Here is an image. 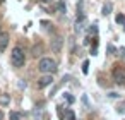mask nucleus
<instances>
[{
    "mask_svg": "<svg viewBox=\"0 0 125 120\" xmlns=\"http://www.w3.org/2000/svg\"><path fill=\"white\" fill-rule=\"evenodd\" d=\"M10 64L16 69L24 67V64H26V52H24V48L21 45H16L12 48V52H10Z\"/></svg>",
    "mask_w": 125,
    "mask_h": 120,
    "instance_id": "1",
    "label": "nucleus"
},
{
    "mask_svg": "<svg viewBox=\"0 0 125 120\" xmlns=\"http://www.w3.org/2000/svg\"><path fill=\"white\" fill-rule=\"evenodd\" d=\"M38 70H40L41 74H55V72L58 70V64H57V60L52 58V57H43V58H40V62H38Z\"/></svg>",
    "mask_w": 125,
    "mask_h": 120,
    "instance_id": "2",
    "label": "nucleus"
},
{
    "mask_svg": "<svg viewBox=\"0 0 125 120\" xmlns=\"http://www.w3.org/2000/svg\"><path fill=\"white\" fill-rule=\"evenodd\" d=\"M111 76H113V81L118 86H123L125 84V69L123 67H115L113 72H111Z\"/></svg>",
    "mask_w": 125,
    "mask_h": 120,
    "instance_id": "3",
    "label": "nucleus"
},
{
    "mask_svg": "<svg viewBox=\"0 0 125 120\" xmlns=\"http://www.w3.org/2000/svg\"><path fill=\"white\" fill-rule=\"evenodd\" d=\"M52 84H53V74H43V76L38 79V82H36L38 89L48 87V86H52Z\"/></svg>",
    "mask_w": 125,
    "mask_h": 120,
    "instance_id": "4",
    "label": "nucleus"
},
{
    "mask_svg": "<svg viewBox=\"0 0 125 120\" xmlns=\"http://www.w3.org/2000/svg\"><path fill=\"white\" fill-rule=\"evenodd\" d=\"M7 45H9V33L2 31V33H0V53L7 48Z\"/></svg>",
    "mask_w": 125,
    "mask_h": 120,
    "instance_id": "5",
    "label": "nucleus"
},
{
    "mask_svg": "<svg viewBox=\"0 0 125 120\" xmlns=\"http://www.w3.org/2000/svg\"><path fill=\"white\" fill-rule=\"evenodd\" d=\"M60 50H62V38H53L52 40V52L53 53H60Z\"/></svg>",
    "mask_w": 125,
    "mask_h": 120,
    "instance_id": "6",
    "label": "nucleus"
},
{
    "mask_svg": "<svg viewBox=\"0 0 125 120\" xmlns=\"http://www.w3.org/2000/svg\"><path fill=\"white\" fill-rule=\"evenodd\" d=\"M84 24H86V17H84V16L77 17V21H75V31H77V33L82 31V29H84Z\"/></svg>",
    "mask_w": 125,
    "mask_h": 120,
    "instance_id": "7",
    "label": "nucleus"
},
{
    "mask_svg": "<svg viewBox=\"0 0 125 120\" xmlns=\"http://www.w3.org/2000/svg\"><path fill=\"white\" fill-rule=\"evenodd\" d=\"M111 9H113V4H111V2H106V4L103 5V11H101V14H103V16H108V14L111 12Z\"/></svg>",
    "mask_w": 125,
    "mask_h": 120,
    "instance_id": "8",
    "label": "nucleus"
},
{
    "mask_svg": "<svg viewBox=\"0 0 125 120\" xmlns=\"http://www.w3.org/2000/svg\"><path fill=\"white\" fill-rule=\"evenodd\" d=\"M33 117H34V120H41L43 118V110L41 108H34L33 110Z\"/></svg>",
    "mask_w": 125,
    "mask_h": 120,
    "instance_id": "9",
    "label": "nucleus"
},
{
    "mask_svg": "<svg viewBox=\"0 0 125 120\" xmlns=\"http://www.w3.org/2000/svg\"><path fill=\"white\" fill-rule=\"evenodd\" d=\"M9 118H10V120H21L22 115H21L19 111H10V113H9Z\"/></svg>",
    "mask_w": 125,
    "mask_h": 120,
    "instance_id": "10",
    "label": "nucleus"
},
{
    "mask_svg": "<svg viewBox=\"0 0 125 120\" xmlns=\"http://www.w3.org/2000/svg\"><path fill=\"white\" fill-rule=\"evenodd\" d=\"M116 113H120V115H123V113H125V99L118 103V106H116Z\"/></svg>",
    "mask_w": 125,
    "mask_h": 120,
    "instance_id": "11",
    "label": "nucleus"
},
{
    "mask_svg": "<svg viewBox=\"0 0 125 120\" xmlns=\"http://www.w3.org/2000/svg\"><path fill=\"white\" fill-rule=\"evenodd\" d=\"M9 101H10V96H9V94L0 96V105H9Z\"/></svg>",
    "mask_w": 125,
    "mask_h": 120,
    "instance_id": "12",
    "label": "nucleus"
},
{
    "mask_svg": "<svg viewBox=\"0 0 125 120\" xmlns=\"http://www.w3.org/2000/svg\"><path fill=\"white\" fill-rule=\"evenodd\" d=\"M65 115H67V120H75V113H74V110H70V108H69Z\"/></svg>",
    "mask_w": 125,
    "mask_h": 120,
    "instance_id": "13",
    "label": "nucleus"
},
{
    "mask_svg": "<svg viewBox=\"0 0 125 120\" xmlns=\"http://www.w3.org/2000/svg\"><path fill=\"white\" fill-rule=\"evenodd\" d=\"M87 70H89V62H87V60H84V62H82V72H84V74H87Z\"/></svg>",
    "mask_w": 125,
    "mask_h": 120,
    "instance_id": "14",
    "label": "nucleus"
},
{
    "mask_svg": "<svg viewBox=\"0 0 125 120\" xmlns=\"http://www.w3.org/2000/svg\"><path fill=\"white\" fill-rule=\"evenodd\" d=\"M116 22H118V24H125V16H123V14H118V16H116Z\"/></svg>",
    "mask_w": 125,
    "mask_h": 120,
    "instance_id": "15",
    "label": "nucleus"
},
{
    "mask_svg": "<svg viewBox=\"0 0 125 120\" xmlns=\"http://www.w3.org/2000/svg\"><path fill=\"white\" fill-rule=\"evenodd\" d=\"M63 96H65V99H67V101H69V103H74V98H72V96H70V93H65V94H63Z\"/></svg>",
    "mask_w": 125,
    "mask_h": 120,
    "instance_id": "16",
    "label": "nucleus"
},
{
    "mask_svg": "<svg viewBox=\"0 0 125 120\" xmlns=\"http://www.w3.org/2000/svg\"><path fill=\"white\" fill-rule=\"evenodd\" d=\"M115 52H116V48H115L113 45H108V53L111 55V53H115Z\"/></svg>",
    "mask_w": 125,
    "mask_h": 120,
    "instance_id": "17",
    "label": "nucleus"
},
{
    "mask_svg": "<svg viewBox=\"0 0 125 120\" xmlns=\"http://www.w3.org/2000/svg\"><path fill=\"white\" fill-rule=\"evenodd\" d=\"M58 11H60V12H63V11H65V5H63V2H58Z\"/></svg>",
    "mask_w": 125,
    "mask_h": 120,
    "instance_id": "18",
    "label": "nucleus"
},
{
    "mask_svg": "<svg viewBox=\"0 0 125 120\" xmlns=\"http://www.w3.org/2000/svg\"><path fill=\"white\" fill-rule=\"evenodd\" d=\"M89 31H91V33H94V34H96V33H98V28H96V24H93V28H91V29H89Z\"/></svg>",
    "mask_w": 125,
    "mask_h": 120,
    "instance_id": "19",
    "label": "nucleus"
},
{
    "mask_svg": "<svg viewBox=\"0 0 125 120\" xmlns=\"http://www.w3.org/2000/svg\"><path fill=\"white\" fill-rule=\"evenodd\" d=\"M108 98H111V99H113V98H118V93H110Z\"/></svg>",
    "mask_w": 125,
    "mask_h": 120,
    "instance_id": "20",
    "label": "nucleus"
},
{
    "mask_svg": "<svg viewBox=\"0 0 125 120\" xmlns=\"http://www.w3.org/2000/svg\"><path fill=\"white\" fill-rule=\"evenodd\" d=\"M120 55H122V57H125V48H120Z\"/></svg>",
    "mask_w": 125,
    "mask_h": 120,
    "instance_id": "21",
    "label": "nucleus"
},
{
    "mask_svg": "<svg viewBox=\"0 0 125 120\" xmlns=\"http://www.w3.org/2000/svg\"><path fill=\"white\" fill-rule=\"evenodd\" d=\"M0 120H4V111L0 110Z\"/></svg>",
    "mask_w": 125,
    "mask_h": 120,
    "instance_id": "22",
    "label": "nucleus"
},
{
    "mask_svg": "<svg viewBox=\"0 0 125 120\" xmlns=\"http://www.w3.org/2000/svg\"><path fill=\"white\" fill-rule=\"evenodd\" d=\"M2 4H4V0H0V5H2Z\"/></svg>",
    "mask_w": 125,
    "mask_h": 120,
    "instance_id": "23",
    "label": "nucleus"
},
{
    "mask_svg": "<svg viewBox=\"0 0 125 120\" xmlns=\"http://www.w3.org/2000/svg\"><path fill=\"white\" fill-rule=\"evenodd\" d=\"M0 33H2V29H0Z\"/></svg>",
    "mask_w": 125,
    "mask_h": 120,
    "instance_id": "24",
    "label": "nucleus"
},
{
    "mask_svg": "<svg viewBox=\"0 0 125 120\" xmlns=\"http://www.w3.org/2000/svg\"><path fill=\"white\" fill-rule=\"evenodd\" d=\"M123 26H125V24H123Z\"/></svg>",
    "mask_w": 125,
    "mask_h": 120,
    "instance_id": "25",
    "label": "nucleus"
}]
</instances>
